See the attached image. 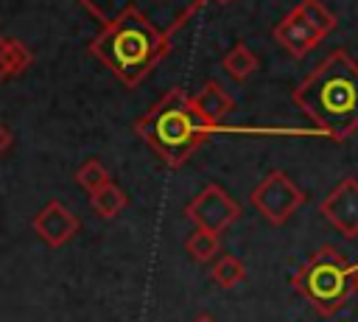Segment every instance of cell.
<instances>
[{"instance_id": "7a4b0ae2", "label": "cell", "mask_w": 358, "mask_h": 322, "mask_svg": "<svg viewBox=\"0 0 358 322\" xmlns=\"http://www.w3.org/2000/svg\"><path fill=\"white\" fill-rule=\"evenodd\" d=\"M87 50L101 64H106L126 87H137L168 56L171 36H165L145 17L126 14L103 25Z\"/></svg>"}, {"instance_id": "d6986e66", "label": "cell", "mask_w": 358, "mask_h": 322, "mask_svg": "<svg viewBox=\"0 0 358 322\" xmlns=\"http://www.w3.org/2000/svg\"><path fill=\"white\" fill-rule=\"evenodd\" d=\"M11 78V67H8V39L0 36V81Z\"/></svg>"}, {"instance_id": "e0dca14e", "label": "cell", "mask_w": 358, "mask_h": 322, "mask_svg": "<svg viewBox=\"0 0 358 322\" xmlns=\"http://www.w3.org/2000/svg\"><path fill=\"white\" fill-rule=\"evenodd\" d=\"M73 179H76V185H78V188H84L87 193H92V190H98L101 185L112 182V176H109L106 165H103L98 157H90V160H84V162L76 168Z\"/></svg>"}, {"instance_id": "ba28073f", "label": "cell", "mask_w": 358, "mask_h": 322, "mask_svg": "<svg viewBox=\"0 0 358 322\" xmlns=\"http://www.w3.org/2000/svg\"><path fill=\"white\" fill-rule=\"evenodd\" d=\"M319 213H322L324 221H330L333 230H338V235H344L347 241L358 238V179H355V176L341 179V182L319 202Z\"/></svg>"}, {"instance_id": "6da1fadb", "label": "cell", "mask_w": 358, "mask_h": 322, "mask_svg": "<svg viewBox=\"0 0 358 322\" xmlns=\"http://www.w3.org/2000/svg\"><path fill=\"white\" fill-rule=\"evenodd\" d=\"M291 98L319 126V134L344 143L358 129V62L347 50H333L296 84Z\"/></svg>"}, {"instance_id": "30bf717a", "label": "cell", "mask_w": 358, "mask_h": 322, "mask_svg": "<svg viewBox=\"0 0 358 322\" xmlns=\"http://www.w3.org/2000/svg\"><path fill=\"white\" fill-rule=\"evenodd\" d=\"M274 39L280 42V48L282 50H288V56H294V59H302L308 50H313L324 36L296 11V8H291L277 25H274Z\"/></svg>"}, {"instance_id": "ffe728a7", "label": "cell", "mask_w": 358, "mask_h": 322, "mask_svg": "<svg viewBox=\"0 0 358 322\" xmlns=\"http://www.w3.org/2000/svg\"><path fill=\"white\" fill-rule=\"evenodd\" d=\"M11 143H14V134H11V129H8V126L0 120V157H3V154L11 148Z\"/></svg>"}, {"instance_id": "52a82bcc", "label": "cell", "mask_w": 358, "mask_h": 322, "mask_svg": "<svg viewBox=\"0 0 358 322\" xmlns=\"http://www.w3.org/2000/svg\"><path fill=\"white\" fill-rule=\"evenodd\" d=\"M185 216L199 227V230H210L215 235H221L224 230H229L238 218H241V204L215 182H210L207 188H201V193H196L187 207Z\"/></svg>"}, {"instance_id": "7c38bea8", "label": "cell", "mask_w": 358, "mask_h": 322, "mask_svg": "<svg viewBox=\"0 0 358 322\" xmlns=\"http://www.w3.org/2000/svg\"><path fill=\"white\" fill-rule=\"evenodd\" d=\"M257 67H260V59H257V53L246 45V42H235L227 53H224V59H221V70L232 78V81H246L252 73H257Z\"/></svg>"}, {"instance_id": "8992f818", "label": "cell", "mask_w": 358, "mask_h": 322, "mask_svg": "<svg viewBox=\"0 0 358 322\" xmlns=\"http://www.w3.org/2000/svg\"><path fill=\"white\" fill-rule=\"evenodd\" d=\"M305 190L285 171H268L249 193V204L274 227L285 224L305 204Z\"/></svg>"}, {"instance_id": "3957f363", "label": "cell", "mask_w": 358, "mask_h": 322, "mask_svg": "<svg viewBox=\"0 0 358 322\" xmlns=\"http://www.w3.org/2000/svg\"><path fill=\"white\" fill-rule=\"evenodd\" d=\"M134 132L168 168H179L215 129L196 115L190 95L173 87L134 123Z\"/></svg>"}, {"instance_id": "9a60e30c", "label": "cell", "mask_w": 358, "mask_h": 322, "mask_svg": "<svg viewBox=\"0 0 358 322\" xmlns=\"http://www.w3.org/2000/svg\"><path fill=\"white\" fill-rule=\"evenodd\" d=\"M185 252H187L196 263H213V260L218 258V252H221V241H218L215 232L196 227V230L187 235V241H185Z\"/></svg>"}, {"instance_id": "5bb4252c", "label": "cell", "mask_w": 358, "mask_h": 322, "mask_svg": "<svg viewBox=\"0 0 358 322\" xmlns=\"http://www.w3.org/2000/svg\"><path fill=\"white\" fill-rule=\"evenodd\" d=\"M210 277L221 288H235L238 283L246 280V263L241 258H235V255H218L210 263Z\"/></svg>"}, {"instance_id": "277c9868", "label": "cell", "mask_w": 358, "mask_h": 322, "mask_svg": "<svg viewBox=\"0 0 358 322\" xmlns=\"http://www.w3.org/2000/svg\"><path fill=\"white\" fill-rule=\"evenodd\" d=\"M291 288L322 316L338 314L358 294V263L336 246H319L294 274Z\"/></svg>"}, {"instance_id": "8fae6325", "label": "cell", "mask_w": 358, "mask_h": 322, "mask_svg": "<svg viewBox=\"0 0 358 322\" xmlns=\"http://www.w3.org/2000/svg\"><path fill=\"white\" fill-rule=\"evenodd\" d=\"M190 104H193L196 115H199L210 129H215V132H229L227 126H221V120L235 109V101H232V95H229L215 78L204 81L201 90L190 95Z\"/></svg>"}, {"instance_id": "4fadbf2b", "label": "cell", "mask_w": 358, "mask_h": 322, "mask_svg": "<svg viewBox=\"0 0 358 322\" xmlns=\"http://www.w3.org/2000/svg\"><path fill=\"white\" fill-rule=\"evenodd\" d=\"M126 202H129V196H126V190H123L117 182H106V185H101L98 190L90 193V204H92V210H95L101 218H115V216H120L123 207H126Z\"/></svg>"}, {"instance_id": "44dd1931", "label": "cell", "mask_w": 358, "mask_h": 322, "mask_svg": "<svg viewBox=\"0 0 358 322\" xmlns=\"http://www.w3.org/2000/svg\"><path fill=\"white\" fill-rule=\"evenodd\" d=\"M193 322H215V316H213V314H199Z\"/></svg>"}, {"instance_id": "9c48e42d", "label": "cell", "mask_w": 358, "mask_h": 322, "mask_svg": "<svg viewBox=\"0 0 358 322\" xmlns=\"http://www.w3.org/2000/svg\"><path fill=\"white\" fill-rule=\"evenodd\" d=\"M78 227H81L78 216L70 213L59 199L45 202V207H39L36 216H34V230H36V235H39L48 246H53V249L64 246V244L78 232Z\"/></svg>"}, {"instance_id": "ac0fdd59", "label": "cell", "mask_w": 358, "mask_h": 322, "mask_svg": "<svg viewBox=\"0 0 358 322\" xmlns=\"http://www.w3.org/2000/svg\"><path fill=\"white\" fill-rule=\"evenodd\" d=\"M31 64H34L31 48H25L20 39H8V67H11V76L25 73Z\"/></svg>"}, {"instance_id": "2e32d148", "label": "cell", "mask_w": 358, "mask_h": 322, "mask_svg": "<svg viewBox=\"0 0 358 322\" xmlns=\"http://www.w3.org/2000/svg\"><path fill=\"white\" fill-rule=\"evenodd\" d=\"M294 8H296V11H299V14H302V17H305V20H308V22H310L322 36H327V34L338 25L336 14H333L322 0H299Z\"/></svg>"}, {"instance_id": "5b68a950", "label": "cell", "mask_w": 358, "mask_h": 322, "mask_svg": "<svg viewBox=\"0 0 358 322\" xmlns=\"http://www.w3.org/2000/svg\"><path fill=\"white\" fill-rule=\"evenodd\" d=\"M76 3H81L101 25H109L126 14H140L151 25H157L165 36H173L210 0H76Z\"/></svg>"}, {"instance_id": "7402d4cb", "label": "cell", "mask_w": 358, "mask_h": 322, "mask_svg": "<svg viewBox=\"0 0 358 322\" xmlns=\"http://www.w3.org/2000/svg\"><path fill=\"white\" fill-rule=\"evenodd\" d=\"M210 3H229V0H210Z\"/></svg>"}]
</instances>
